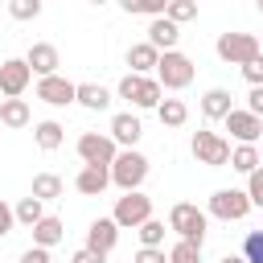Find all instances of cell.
<instances>
[{"mask_svg":"<svg viewBox=\"0 0 263 263\" xmlns=\"http://www.w3.org/2000/svg\"><path fill=\"white\" fill-rule=\"evenodd\" d=\"M255 4H259V12H263V0H255Z\"/></svg>","mask_w":263,"mask_h":263,"instance_id":"7bdbcfd3","label":"cell"},{"mask_svg":"<svg viewBox=\"0 0 263 263\" xmlns=\"http://www.w3.org/2000/svg\"><path fill=\"white\" fill-rule=\"evenodd\" d=\"M238 70H242V78H247L251 86H263V53H259V58H251L247 66H238Z\"/></svg>","mask_w":263,"mask_h":263,"instance_id":"e575fe53","label":"cell"},{"mask_svg":"<svg viewBox=\"0 0 263 263\" xmlns=\"http://www.w3.org/2000/svg\"><path fill=\"white\" fill-rule=\"evenodd\" d=\"M123 230H136L140 222H148L152 218V197L148 193H140V189H127L119 201H115V214H111Z\"/></svg>","mask_w":263,"mask_h":263,"instance_id":"9c48e42d","label":"cell"},{"mask_svg":"<svg viewBox=\"0 0 263 263\" xmlns=\"http://www.w3.org/2000/svg\"><path fill=\"white\" fill-rule=\"evenodd\" d=\"M33 140H37V148H41V152H58V148H62V140H66V127H62L58 119H41V123L33 127Z\"/></svg>","mask_w":263,"mask_h":263,"instance_id":"44dd1931","label":"cell"},{"mask_svg":"<svg viewBox=\"0 0 263 263\" xmlns=\"http://www.w3.org/2000/svg\"><path fill=\"white\" fill-rule=\"evenodd\" d=\"M168 263H201V242L177 238V242H173V251H168Z\"/></svg>","mask_w":263,"mask_h":263,"instance_id":"f546056e","label":"cell"},{"mask_svg":"<svg viewBox=\"0 0 263 263\" xmlns=\"http://www.w3.org/2000/svg\"><path fill=\"white\" fill-rule=\"evenodd\" d=\"M0 103H4V95H0Z\"/></svg>","mask_w":263,"mask_h":263,"instance_id":"f6af8a7d","label":"cell"},{"mask_svg":"<svg viewBox=\"0 0 263 263\" xmlns=\"http://www.w3.org/2000/svg\"><path fill=\"white\" fill-rule=\"evenodd\" d=\"M168 230L177 238H189V242H205V230H210V214L197 210L193 201H177L168 210Z\"/></svg>","mask_w":263,"mask_h":263,"instance_id":"3957f363","label":"cell"},{"mask_svg":"<svg viewBox=\"0 0 263 263\" xmlns=\"http://www.w3.org/2000/svg\"><path fill=\"white\" fill-rule=\"evenodd\" d=\"M247 111H255V115L263 119V86H251V95H247Z\"/></svg>","mask_w":263,"mask_h":263,"instance_id":"ab89813d","label":"cell"},{"mask_svg":"<svg viewBox=\"0 0 263 263\" xmlns=\"http://www.w3.org/2000/svg\"><path fill=\"white\" fill-rule=\"evenodd\" d=\"M119 8L127 12V16H164V8H168V0H119Z\"/></svg>","mask_w":263,"mask_h":263,"instance_id":"83f0119b","label":"cell"},{"mask_svg":"<svg viewBox=\"0 0 263 263\" xmlns=\"http://www.w3.org/2000/svg\"><path fill=\"white\" fill-rule=\"evenodd\" d=\"M230 99H234V95H230L226 86H210V90L201 95V115H205V119H226V115L234 111Z\"/></svg>","mask_w":263,"mask_h":263,"instance_id":"d6986e66","label":"cell"},{"mask_svg":"<svg viewBox=\"0 0 263 263\" xmlns=\"http://www.w3.org/2000/svg\"><path fill=\"white\" fill-rule=\"evenodd\" d=\"M12 210H16V222H21V226H29V230L45 218V201H41V197H33V193H29V197H21Z\"/></svg>","mask_w":263,"mask_h":263,"instance_id":"484cf974","label":"cell"},{"mask_svg":"<svg viewBox=\"0 0 263 263\" xmlns=\"http://www.w3.org/2000/svg\"><path fill=\"white\" fill-rule=\"evenodd\" d=\"M29 119L33 115H29V103L25 99H4L0 103V123L4 127H29Z\"/></svg>","mask_w":263,"mask_h":263,"instance_id":"603a6c76","label":"cell"},{"mask_svg":"<svg viewBox=\"0 0 263 263\" xmlns=\"http://www.w3.org/2000/svg\"><path fill=\"white\" fill-rule=\"evenodd\" d=\"M136 234H140V247H164V222H160V218L140 222V226H136Z\"/></svg>","mask_w":263,"mask_h":263,"instance_id":"f1b7e54d","label":"cell"},{"mask_svg":"<svg viewBox=\"0 0 263 263\" xmlns=\"http://www.w3.org/2000/svg\"><path fill=\"white\" fill-rule=\"evenodd\" d=\"M144 41H152L160 53L164 49H177V41H181V25L177 21H168V16H152V25H148V37Z\"/></svg>","mask_w":263,"mask_h":263,"instance_id":"e0dca14e","label":"cell"},{"mask_svg":"<svg viewBox=\"0 0 263 263\" xmlns=\"http://www.w3.org/2000/svg\"><path fill=\"white\" fill-rule=\"evenodd\" d=\"M193 62L181 53V49H164L160 53V62H156V82L164 86V90H185L189 82H193Z\"/></svg>","mask_w":263,"mask_h":263,"instance_id":"5b68a950","label":"cell"},{"mask_svg":"<svg viewBox=\"0 0 263 263\" xmlns=\"http://www.w3.org/2000/svg\"><path fill=\"white\" fill-rule=\"evenodd\" d=\"M21 263H53V259H49V247H37V242H33V247L21 255Z\"/></svg>","mask_w":263,"mask_h":263,"instance_id":"f35d334b","label":"cell"},{"mask_svg":"<svg viewBox=\"0 0 263 263\" xmlns=\"http://www.w3.org/2000/svg\"><path fill=\"white\" fill-rule=\"evenodd\" d=\"M90 4H107V0H90Z\"/></svg>","mask_w":263,"mask_h":263,"instance_id":"b9f144b4","label":"cell"},{"mask_svg":"<svg viewBox=\"0 0 263 263\" xmlns=\"http://www.w3.org/2000/svg\"><path fill=\"white\" fill-rule=\"evenodd\" d=\"M25 62L33 66V74H37V78H45V74H58L62 53H58V45H53V41H33V45H29V53H25Z\"/></svg>","mask_w":263,"mask_h":263,"instance_id":"4fadbf2b","label":"cell"},{"mask_svg":"<svg viewBox=\"0 0 263 263\" xmlns=\"http://www.w3.org/2000/svg\"><path fill=\"white\" fill-rule=\"evenodd\" d=\"M70 263H107V255L95 251V247H78V251L70 255Z\"/></svg>","mask_w":263,"mask_h":263,"instance_id":"8d00e7d4","label":"cell"},{"mask_svg":"<svg viewBox=\"0 0 263 263\" xmlns=\"http://www.w3.org/2000/svg\"><path fill=\"white\" fill-rule=\"evenodd\" d=\"M74 103L86 107V111H107L111 107V90L99 86V82H78V99Z\"/></svg>","mask_w":263,"mask_h":263,"instance_id":"ffe728a7","label":"cell"},{"mask_svg":"<svg viewBox=\"0 0 263 263\" xmlns=\"http://www.w3.org/2000/svg\"><path fill=\"white\" fill-rule=\"evenodd\" d=\"M119 222L115 218H95L90 226H86V247H95V251H103V255H111L115 251V242H119Z\"/></svg>","mask_w":263,"mask_h":263,"instance_id":"9a60e30c","label":"cell"},{"mask_svg":"<svg viewBox=\"0 0 263 263\" xmlns=\"http://www.w3.org/2000/svg\"><path fill=\"white\" fill-rule=\"evenodd\" d=\"M37 99L49 107H70L78 99V82L62 78V74H45V78H37Z\"/></svg>","mask_w":263,"mask_h":263,"instance_id":"8fae6325","label":"cell"},{"mask_svg":"<svg viewBox=\"0 0 263 263\" xmlns=\"http://www.w3.org/2000/svg\"><path fill=\"white\" fill-rule=\"evenodd\" d=\"M62 238H66V226H62L58 214H45V218L33 226V242H37V247H58Z\"/></svg>","mask_w":263,"mask_h":263,"instance_id":"7402d4cb","label":"cell"},{"mask_svg":"<svg viewBox=\"0 0 263 263\" xmlns=\"http://www.w3.org/2000/svg\"><path fill=\"white\" fill-rule=\"evenodd\" d=\"M156 119H160L164 127H185V119H189V107H185L181 99H160V107H156Z\"/></svg>","mask_w":263,"mask_h":263,"instance_id":"d4e9b609","label":"cell"},{"mask_svg":"<svg viewBox=\"0 0 263 263\" xmlns=\"http://www.w3.org/2000/svg\"><path fill=\"white\" fill-rule=\"evenodd\" d=\"M222 123H226L230 140H238V144H255V140L263 136V119H259L255 111H238V107H234V111H230Z\"/></svg>","mask_w":263,"mask_h":263,"instance_id":"7c38bea8","label":"cell"},{"mask_svg":"<svg viewBox=\"0 0 263 263\" xmlns=\"http://www.w3.org/2000/svg\"><path fill=\"white\" fill-rule=\"evenodd\" d=\"M218 263H247V255H222Z\"/></svg>","mask_w":263,"mask_h":263,"instance_id":"60d3db41","label":"cell"},{"mask_svg":"<svg viewBox=\"0 0 263 263\" xmlns=\"http://www.w3.org/2000/svg\"><path fill=\"white\" fill-rule=\"evenodd\" d=\"M107 185H111V164H82L78 177H74V189L82 197H99Z\"/></svg>","mask_w":263,"mask_h":263,"instance_id":"5bb4252c","label":"cell"},{"mask_svg":"<svg viewBox=\"0 0 263 263\" xmlns=\"http://www.w3.org/2000/svg\"><path fill=\"white\" fill-rule=\"evenodd\" d=\"M74 148H78L82 164H111L119 156V144L111 140V132H82Z\"/></svg>","mask_w":263,"mask_h":263,"instance_id":"52a82bcc","label":"cell"},{"mask_svg":"<svg viewBox=\"0 0 263 263\" xmlns=\"http://www.w3.org/2000/svg\"><path fill=\"white\" fill-rule=\"evenodd\" d=\"M12 226H16V210L0 197V238H4V234H12Z\"/></svg>","mask_w":263,"mask_h":263,"instance_id":"74e56055","label":"cell"},{"mask_svg":"<svg viewBox=\"0 0 263 263\" xmlns=\"http://www.w3.org/2000/svg\"><path fill=\"white\" fill-rule=\"evenodd\" d=\"M140 136H144V123H140V115H132V111H119V115H111V140H115L119 148H136V144H140Z\"/></svg>","mask_w":263,"mask_h":263,"instance_id":"2e32d148","label":"cell"},{"mask_svg":"<svg viewBox=\"0 0 263 263\" xmlns=\"http://www.w3.org/2000/svg\"><path fill=\"white\" fill-rule=\"evenodd\" d=\"M0 132H4V123H0Z\"/></svg>","mask_w":263,"mask_h":263,"instance_id":"ee69618b","label":"cell"},{"mask_svg":"<svg viewBox=\"0 0 263 263\" xmlns=\"http://www.w3.org/2000/svg\"><path fill=\"white\" fill-rule=\"evenodd\" d=\"M41 8H45V0H8L12 21H37V16H41Z\"/></svg>","mask_w":263,"mask_h":263,"instance_id":"1f68e13d","label":"cell"},{"mask_svg":"<svg viewBox=\"0 0 263 263\" xmlns=\"http://www.w3.org/2000/svg\"><path fill=\"white\" fill-rule=\"evenodd\" d=\"M189 152H193L197 164H210V168H226L230 164V140L218 136V132H193Z\"/></svg>","mask_w":263,"mask_h":263,"instance_id":"8992f818","label":"cell"},{"mask_svg":"<svg viewBox=\"0 0 263 263\" xmlns=\"http://www.w3.org/2000/svg\"><path fill=\"white\" fill-rule=\"evenodd\" d=\"M214 53L226 62V66H247L251 58L263 53V41L255 33H242V29H230V33H218L214 41Z\"/></svg>","mask_w":263,"mask_h":263,"instance_id":"6da1fadb","label":"cell"},{"mask_svg":"<svg viewBox=\"0 0 263 263\" xmlns=\"http://www.w3.org/2000/svg\"><path fill=\"white\" fill-rule=\"evenodd\" d=\"M247 197H251V205H263V164L255 173H247Z\"/></svg>","mask_w":263,"mask_h":263,"instance_id":"836d02e7","label":"cell"},{"mask_svg":"<svg viewBox=\"0 0 263 263\" xmlns=\"http://www.w3.org/2000/svg\"><path fill=\"white\" fill-rule=\"evenodd\" d=\"M242 255H247V263H263V230H251L242 238Z\"/></svg>","mask_w":263,"mask_h":263,"instance_id":"d6a6232c","label":"cell"},{"mask_svg":"<svg viewBox=\"0 0 263 263\" xmlns=\"http://www.w3.org/2000/svg\"><path fill=\"white\" fill-rule=\"evenodd\" d=\"M164 16H168V21H177V25H185V21H197V0H168Z\"/></svg>","mask_w":263,"mask_h":263,"instance_id":"4dcf8cb0","label":"cell"},{"mask_svg":"<svg viewBox=\"0 0 263 263\" xmlns=\"http://www.w3.org/2000/svg\"><path fill=\"white\" fill-rule=\"evenodd\" d=\"M62 189H66V185H62L58 173H37V177H33V197H41V201H58Z\"/></svg>","mask_w":263,"mask_h":263,"instance_id":"4316f807","label":"cell"},{"mask_svg":"<svg viewBox=\"0 0 263 263\" xmlns=\"http://www.w3.org/2000/svg\"><path fill=\"white\" fill-rule=\"evenodd\" d=\"M132 263H168V255H164V247H140Z\"/></svg>","mask_w":263,"mask_h":263,"instance_id":"d590c367","label":"cell"},{"mask_svg":"<svg viewBox=\"0 0 263 263\" xmlns=\"http://www.w3.org/2000/svg\"><path fill=\"white\" fill-rule=\"evenodd\" d=\"M156 62H160V49H156L152 41H136V45L127 49L132 74H156Z\"/></svg>","mask_w":263,"mask_h":263,"instance_id":"ac0fdd59","label":"cell"},{"mask_svg":"<svg viewBox=\"0 0 263 263\" xmlns=\"http://www.w3.org/2000/svg\"><path fill=\"white\" fill-rule=\"evenodd\" d=\"M259 164H263V160H259V148H255V144H234V148H230V168H234V173L247 177V173H255Z\"/></svg>","mask_w":263,"mask_h":263,"instance_id":"cb8c5ba5","label":"cell"},{"mask_svg":"<svg viewBox=\"0 0 263 263\" xmlns=\"http://www.w3.org/2000/svg\"><path fill=\"white\" fill-rule=\"evenodd\" d=\"M205 214L210 218H222V222H242L251 214V197H247V189H218L210 197V210Z\"/></svg>","mask_w":263,"mask_h":263,"instance_id":"ba28073f","label":"cell"},{"mask_svg":"<svg viewBox=\"0 0 263 263\" xmlns=\"http://www.w3.org/2000/svg\"><path fill=\"white\" fill-rule=\"evenodd\" d=\"M119 99H127L136 111H156L164 99V86L156 82V74H123L119 78Z\"/></svg>","mask_w":263,"mask_h":263,"instance_id":"7a4b0ae2","label":"cell"},{"mask_svg":"<svg viewBox=\"0 0 263 263\" xmlns=\"http://www.w3.org/2000/svg\"><path fill=\"white\" fill-rule=\"evenodd\" d=\"M144 181H148V156L136 148H119V156L111 160V185L127 193V189H140Z\"/></svg>","mask_w":263,"mask_h":263,"instance_id":"277c9868","label":"cell"},{"mask_svg":"<svg viewBox=\"0 0 263 263\" xmlns=\"http://www.w3.org/2000/svg\"><path fill=\"white\" fill-rule=\"evenodd\" d=\"M33 82V66L25 58H4L0 62V95L4 99H21Z\"/></svg>","mask_w":263,"mask_h":263,"instance_id":"30bf717a","label":"cell"}]
</instances>
